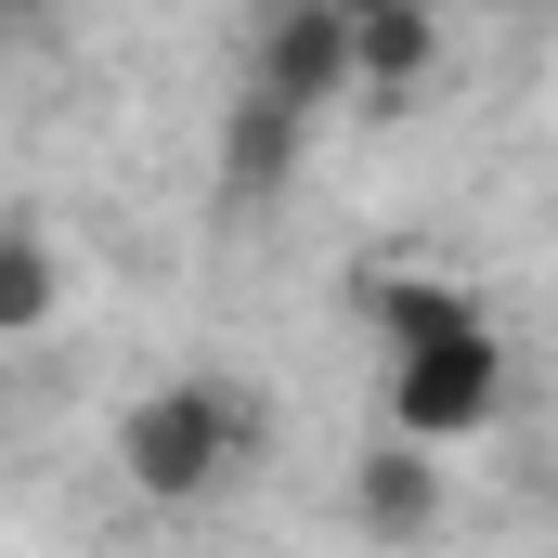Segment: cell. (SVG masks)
Segmentation results:
<instances>
[{
    "label": "cell",
    "mask_w": 558,
    "mask_h": 558,
    "mask_svg": "<svg viewBox=\"0 0 558 558\" xmlns=\"http://www.w3.org/2000/svg\"><path fill=\"white\" fill-rule=\"evenodd\" d=\"M52 299H65V274H52V247H39L26 221H0V338L52 325Z\"/></svg>",
    "instance_id": "52a82bcc"
},
{
    "label": "cell",
    "mask_w": 558,
    "mask_h": 558,
    "mask_svg": "<svg viewBox=\"0 0 558 558\" xmlns=\"http://www.w3.org/2000/svg\"><path fill=\"white\" fill-rule=\"evenodd\" d=\"M234 182H286V169H299V118H286V105H260V92H247V105H234Z\"/></svg>",
    "instance_id": "ba28073f"
},
{
    "label": "cell",
    "mask_w": 558,
    "mask_h": 558,
    "mask_svg": "<svg viewBox=\"0 0 558 558\" xmlns=\"http://www.w3.org/2000/svg\"><path fill=\"white\" fill-rule=\"evenodd\" d=\"M351 520H364L377 546H416L428 520H441V454H428V441H403V428H390V441H377V454L351 468Z\"/></svg>",
    "instance_id": "277c9868"
},
{
    "label": "cell",
    "mask_w": 558,
    "mask_h": 558,
    "mask_svg": "<svg viewBox=\"0 0 558 558\" xmlns=\"http://www.w3.org/2000/svg\"><path fill=\"white\" fill-rule=\"evenodd\" d=\"M247 92L286 105V118H312V105L351 92V26H338V0H274V13H260V39H247Z\"/></svg>",
    "instance_id": "3957f363"
},
{
    "label": "cell",
    "mask_w": 558,
    "mask_h": 558,
    "mask_svg": "<svg viewBox=\"0 0 558 558\" xmlns=\"http://www.w3.org/2000/svg\"><path fill=\"white\" fill-rule=\"evenodd\" d=\"M338 26H351V78L364 92H416L441 65V13L428 0H338Z\"/></svg>",
    "instance_id": "5b68a950"
},
{
    "label": "cell",
    "mask_w": 558,
    "mask_h": 558,
    "mask_svg": "<svg viewBox=\"0 0 558 558\" xmlns=\"http://www.w3.org/2000/svg\"><path fill=\"white\" fill-rule=\"evenodd\" d=\"M364 312H377L390 364H403V351H454V338H481V299H468L454 274H377V286H364Z\"/></svg>",
    "instance_id": "8992f818"
},
{
    "label": "cell",
    "mask_w": 558,
    "mask_h": 558,
    "mask_svg": "<svg viewBox=\"0 0 558 558\" xmlns=\"http://www.w3.org/2000/svg\"><path fill=\"white\" fill-rule=\"evenodd\" d=\"M247 454H260V403H247V390H221V377L143 390L131 416H118V468H131V494H156V507L221 494Z\"/></svg>",
    "instance_id": "6da1fadb"
},
{
    "label": "cell",
    "mask_w": 558,
    "mask_h": 558,
    "mask_svg": "<svg viewBox=\"0 0 558 558\" xmlns=\"http://www.w3.org/2000/svg\"><path fill=\"white\" fill-rule=\"evenodd\" d=\"M494 403H507V351H494V325L454 338V351H403V364H390V428L428 441V454H454L468 428H494Z\"/></svg>",
    "instance_id": "7a4b0ae2"
}]
</instances>
